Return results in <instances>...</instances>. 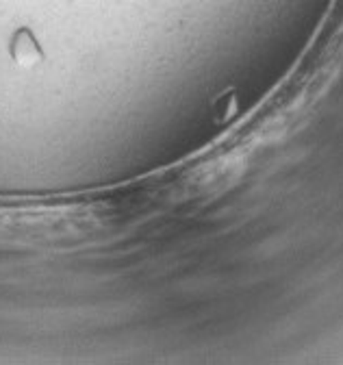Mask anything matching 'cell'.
Masks as SVG:
<instances>
[{
    "mask_svg": "<svg viewBox=\"0 0 343 365\" xmlns=\"http://www.w3.org/2000/svg\"><path fill=\"white\" fill-rule=\"evenodd\" d=\"M11 55L22 66H31V63H35V61L41 59L39 46H37V41L33 39V35L26 29H22V31L16 33V37L11 41Z\"/></svg>",
    "mask_w": 343,
    "mask_h": 365,
    "instance_id": "obj_1",
    "label": "cell"
}]
</instances>
